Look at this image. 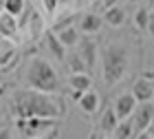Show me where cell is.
Masks as SVG:
<instances>
[{"instance_id":"7402d4cb","label":"cell","mask_w":154,"mask_h":139,"mask_svg":"<svg viewBox=\"0 0 154 139\" xmlns=\"http://www.w3.org/2000/svg\"><path fill=\"white\" fill-rule=\"evenodd\" d=\"M24 9V0H5V11L11 16H20Z\"/></svg>"},{"instance_id":"e0dca14e","label":"cell","mask_w":154,"mask_h":139,"mask_svg":"<svg viewBox=\"0 0 154 139\" xmlns=\"http://www.w3.org/2000/svg\"><path fill=\"white\" fill-rule=\"evenodd\" d=\"M57 33V38L62 40V44H64L66 49H71V46H77L79 44V31L75 29V27H66V29H62V31H55Z\"/></svg>"},{"instance_id":"4316f807","label":"cell","mask_w":154,"mask_h":139,"mask_svg":"<svg viewBox=\"0 0 154 139\" xmlns=\"http://www.w3.org/2000/svg\"><path fill=\"white\" fill-rule=\"evenodd\" d=\"M117 5V0H103V7H106V9H110V7H115Z\"/></svg>"},{"instance_id":"1f68e13d","label":"cell","mask_w":154,"mask_h":139,"mask_svg":"<svg viewBox=\"0 0 154 139\" xmlns=\"http://www.w3.org/2000/svg\"><path fill=\"white\" fill-rule=\"evenodd\" d=\"M150 2H154V0H150Z\"/></svg>"},{"instance_id":"7c38bea8","label":"cell","mask_w":154,"mask_h":139,"mask_svg":"<svg viewBox=\"0 0 154 139\" xmlns=\"http://www.w3.org/2000/svg\"><path fill=\"white\" fill-rule=\"evenodd\" d=\"M68 86H71V91H90L93 88V77L86 73H71V77H68Z\"/></svg>"},{"instance_id":"44dd1931","label":"cell","mask_w":154,"mask_h":139,"mask_svg":"<svg viewBox=\"0 0 154 139\" xmlns=\"http://www.w3.org/2000/svg\"><path fill=\"white\" fill-rule=\"evenodd\" d=\"M148 22H150V11L145 9V7H141L137 13H134V24L139 31H148Z\"/></svg>"},{"instance_id":"52a82bcc","label":"cell","mask_w":154,"mask_h":139,"mask_svg":"<svg viewBox=\"0 0 154 139\" xmlns=\"http://www.w3.org/2000/svg\"><path fill=\"white\" fill-rule=\"evenodd\" d=\"M132 95L137 97V102H152L154 100V80L141 75L132 86Z\"/></svg>"},{"instance_id":"d6986e66","label":"cell","mask_w":154,"mask_h":139,"mask_svg":"<svg viewBox=\"0 0 154 139\" xmlns=\"http://www.w3.org/2000/svg\"><path fill=\"white\" fill-rule=\"evenodd\" d=\"M66 66H68V71H71V73H86V71H88L86 62L82 60V55H79V53L68 55V58H66Z\"/></svg>"},{"instance_id":"277c9868","label":"cell","mask_w":154,"mask_h":139,"mask_svg":"<svg viewBox=\"0 0 154 139\" xmlns=\"http://www.w3.org/2000/svg\"><path fill=\"white\" fill-rule=\"evenodd\" d=\"M60 119L55 117H18L16 119V128L26 137H40L46 133L57 130Z\"/></svg>"},{"instance_id":"ffe728a7","label":"cell","mask_w":154,"mask_h":139,"mask_svg":"<svg viewBox=\"0 0 154 139\" xmlns=\"http://www.w3.org/2000/svg\"><path fill=\"white\" fill-rule=\"evenodd\" d=\"M29 29H31V38L35 40L44 33V20L40 18V13H33L31 16V22H29Z\"/></svg>"},{"instance_id":"f1b7e54d","label":"cell","mask_w":154,"mask_h":139,"mask_svg":"<svg viewBox=\"0 0 154 139\" xmlns=\"http://www.w3.org/2000/svg\"><path fill=\"white\" fill-rule=\"evenodd\" d=\"M148 133H150V135H152V137H154V122H152V126H150V128H148Z\"/></svg>"},{"instance_id":"ba28073f","label":"cell","mask_w":154,"mask_h":139,"mask_svg":"<svg viewBox=\"0 0 154 139\" xmlns=\"http://www.w3.org/2000/svg\"><path fill=\"white\" fill-rule=\"evenodd\" d=\"M77 53L82 55V60L86 62V66L90 71V68L95 66V62H97V44L90 38H82L79 44H77Z\"/></svg>"},{"instance_id":"cb8c5ba5","label":"cell","mask_w":154,"mask_h":139,"mask_svg":"<svg viewBox=\"0 0 154 139\" xmlns=\"http://www.w3.org/2000/svg\"><path fill=\"white\" fill-rule=\"evenodd\" d=\"M148 33L154 38V11H150V22H148Z\"/></svg>"},{"instance_id":"9c48e42d","label":"cell","mask_w":154,"mask_h":139,"mask_svg":"<svg viewBox=\"0 0 154 139\" xmlns=\"http://www.w3.org/2000/svg\"><path fill=\"white\" fill-rule=\"evenodd\" d=\"M77 106L82 108V113L84 115H95L97 110H99V93L97 91H93V88H90V91H86L82 97H79V102H77Z\"/></svg>"},{"instance_id":"4fadbf2b","label":"cell","mask_w":154,"mask_h":139,"mask_svg":"<svg viewBox=\"0 0 154 139\" xmlns=\"http://www.w3.org/2000/svg\"><path fill=\"white\" fill-rule=\"evenodd\" d=\"M18 29H20V24L16 22V16H11V13H2L0 16V36L2 38H13L18 33Z\"/></svg>"},{"instance_id":"30bf717a","label":"cell","mask_w":154,"mask_h":139,"mask_svg":"<svg viewBox=\"0 0 154 139\" xmlns=\"http://www.w3.org/2000/svg\"><path fill=\"white\" fill-rule=\"evenodd\" d=\"M119 115H117V110H115V106H108L106 110L101 113V119H99V130L103 135H112L115 133V128L119 126Z\"/></svg>"},{"instance_id":"5b68a950","label":"cell","mask_w":154,"mask_h":139,"mask_svg":"<svg viewBox=\"0 0 154 139\" xmlns=\"http://www.w3.org/2000/svg\"><path fill=\"white\" fill-rule=\"evenodd\" d=\"M154 122V104L152 102H139L137 110L132 113V124H134V130H137V137L145 133Z\"/></svg>"},{"instance_id":"8992f818","label":"cell","mask_w":154,"mask_h":139,"mask_svg":"<svg viewBox=\"0 0 154 139\" xmlns=\"http://www.w3.org/2000/svg\"><path fill=\"white\" fill-rule=\"evenodd\" d=\"M137 106H139V102H137V97L132 93L119 95L117 102H115V110H117L119 119H128V117H132V113L137 110Z\"/></svg>"},{"instance_id":"484cf974","label":"cell","mask_w":154,"mask_h":139,"mask_svg":"<svg viewBox=\"0 0 154 139\" xmlns=\"http://www.w3.org/2000/svg\"><path fill=\"white\" fill-rule=\"evenodd\" d=\"M0 139H13V135H11V130H7V128H2V130H0Z\"/></svg>"},{"instance_id":"83f0119b","label":"cell","mask_w":154,"mask_h":139,"mask_svg":"<svg viewBox=\"0 0 154 139\" xmlns=\"http://www.w3.org/2000/svg\"><path fill=\"white\" fill-rule=\"evenodd\" d=\"M137 139H154V137H152V135L148 133V130H145V133H141V135H139Z\"/></svg>"},{"instance_id":"d4e9b609","label":"cell","mask_w":154,"mask_h":139,"mask_svg":"<svg viewBox=\"0 0 154 139\" xmlns=\"http://www.w3.org/2000/svg\"><path fill=\"white\" fill-rule=\"evenodd\" d=\"M31 139H57V130H53V133H46V135H40V137H31Z\"/></svg>"},{"instance_id":"2e32d148","label":"cell","mask_w":154,"mask_h":139,"mask_svg":"<svg viewBox=\"0 0 154 139\" xmlns=\"http://www.w3.org/2000/svg\"><path fill=\"white\" fill-rule=\"evenodd\" d=\"M103 22L110 24V27H121L125 22V11H123V7H110V9H106V13H103Z\"/></svg>"},{"instance_id":"7a4b0ae2","label":"cell","mask_w":154,"mask_h":139,"mask_svg":"<svg viewBox=\"0 0 154 139\" xmlns=\"http://www.w3.org/2000/svg\"><path fill=\"white\" fill-rule=\"evenodd\" d=\"M130 66V55L128 49L121 44H108L101 53V75H103V84L115 86L119 84Z\"/></svg>"},{"instance_id":"5bb4252c","label":"cell","mask_w":154,"mask_h":139,"mask_svg":"<svg viewBox=\"0 0 154 139\" xmlns=\"http://www.w3.org/2000/svg\"><path fill=\"white\" fill-rule=\"evenodd\" d=\"M46 46L51 49V53L57 60H66V46L62 44V40L57 38L55 31H46Z\"/></svg>"},{"instance_id":"ac0fdd59","label":"cell","mask_w":154,"mask_h":139,"mask_svg":"<svg viewBox=\"0 0 154 139\" xmlns=\"http://www.w3.org/2000/svg\"><path fill=\"white\" fill-rule=\"evenodd\" d=\"M112 135H115V139H132V137H137V130H134V124H132V117L119 122V126L115 128Z\"/></svg>"},{"instance_id":"4dcf8cb0","label":"cell","mask_w":154,"mask_h":139,"mask_svg":"<svg viewBox=\"0 0 154 139\" xmlns=\"http://www.w3.org/2000/svg\"><path fill=\"white\" fill-rule=\"evenodd\" d=\"M101 139H110V137H101Z\"/></svg>"},{"instance_id":"9a60e30c","label":"cell","mask_w":154,"mask_h":139,"mask_svg":"<svg viewBox=\"0 0 154 139\" xmlns=\"http://www.w3.org/2000/svg\"><path fill=\"white\" fill-rule=\"evenodd\" d=\"M16 53H18V49L11 42V38H0V66L9 64L16 58Z\"/></svg>"},{"instance_id":"3957f363","label":"cell","mask_w":154,"mask_h":139,"mask_svg":"<svg viewBox=\"0 0 154 139\" xmlns=\"http://www.w3.org/2000/svg\"><path fill=\"white\" fill-rule=\"evenodd\" d=\"M24 80L29 88H35L42 93H57L60 91V77L51 62L42 58H31L24 71Z\"/></svg>"},{"instance_id":"f546056e","label":"cell","mask_w":154,"mask_h":139,"mask_svg":"<svg viewBox=\"0 0 154 139\" xmlns=\"http://www.w3.org/2000/svg\"><path fill=\"white\" fill-rule=\"evenodd\" d=\"M123 2H137V0H123Z\"/></svg>"},{"instance_id":"603a6c76","label":"cell","mask_w":154,"mask_h":139,"mask_svg":"<svg viewBox=\"0 0 154 139\" xmlns=\"http://www.w3.org/2000/svg\"><path fill=\"white\" fill-rule=\"evenodd\" d=\"M42 2H44V9H46V13H55V9H57V2L60 0H42Z\"/></svg>"},{"instance_id":"8fae6325","label":"cell","mask_w":154,"mask_h":139,"mask_svg":"<svg viewBox=\"0 0 154 139\" xmlns=\"http://www.w3.org/2000/svg\"><path fill=\"white\" fill-rule=\"evenodd\" d=\"M101 29V18L97 13H84L79 18V31L86 33V36H93Z\"/></svg>"},{"instance_id":"6da1fadb","label":"cell","mask_w":154,"mask_h":139,"mask_svg":"<svg viewBox=\"0 0 154 139\" xmlns=\"http://www.w3.org/2000/svg\"><path fill=\"white\" fill-rule=\"evenodd\" d=\"M9 110L16 117H55L62 119L66 113V104L55 93H42L35 88L18 91L9 102Z\"/></svg>"}]
</instances>
